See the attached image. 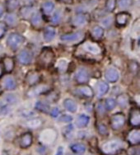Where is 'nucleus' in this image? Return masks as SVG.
<instances>
[{
    "mask_svg": "<svg viewBox=\"0 0 140 155\" xmlns=\"http://www.w3.org/2000/svg\"><path fill=\"white\" fill-rule=\"evenodd\" d=\"M124 142L118 139H112L101 144V151L106 155H115L123 149Z\"/></svg>",
    "mask_w": 140,
    "mask_h": 155,
    "instance_id": "nucleus-1",
    "label": "nucleus"
},
{
    "mask_svg": "<svg viewBox=\"0 0 140 155\" xmlns=\"http://www.w3.org/2000/svg\"><path fill=\"white\" fill-rule=\"evenodd\" d=\"M54 60V53L50 48H44L38 58V63L43 67L51 65Z\"/></svg>",
    "mask_w": 140,
    "mask_h": 155,
    "instance_id": "nucleus-2",
    "label": "nucleus"
},
{
    "mask_svg": "<svg viewBox=\"0 0 140 155\" xmlns=\"http://www.w3.org/2000/svg\"><path fill=\"white\" fill-rule=\"evenodd\" d=\"M25 39L18 33H11L7 39V45L11 50L16 51L23 44Z\"/></svg>",
    "mask_w": 140,
    "mask_h": 155,
    "instance_id": "nucleus-3",
    "label": "nucleus"
},
{
    "mask_svg": "<svg viewBox=\"0 0 140 155\" xmlns=\"http://www.w3.org/2000/svg\"><path fill=\"white\" fill-rule=\"evenodd\" d=\"M125 124V115L122 113H116L112 116L110 119V125L114 130H119Z\"/></svg>",
    "mask_w": 140,
    "mask_h": 155,
    "instance_id": "nucleus-4",
    "label": "nucleus"
},
{
    "mask_svg": "<svg viewBox=\"0 0 140 155\" xmlns=\"http://www.w3.org/2000/svg\"><path fill=\"white\" fill-rule=\"evenodd\" d=\"M74 78L76 82L79 84H86L90 78L89 72L86 69L81 67L77 70V72L75 73Z\"/></svg>",
    "mask_w": 140,
    "mask_h": 155,
    "instance_id": "nucleus-5",
    "label": "nucleus"
},
{
    "mask_svg": "<svg viewBox=\"0 0 140 155\" xmlns=\"http://www.w3.org/2000/svg\"><path fill=\"white\" fill-rule=\"evenodd\" d=\"M83 50L87 53L91 54H94V55H98L101 53V48L100 45L93 41H86L83 45Z\"/></svg>",
    "mask_w": 140,
    "mask_h": 155,
    "instance_id": "nucleus-6",
    "label": "nucleus"
},
{
    "mask_svg": "<svg viewBox=\"0 0 140 155\" xmlns=\"http://www.w3.org/2000/svg\"><path fill=\"white\" fill-rule=\"evenodd\" d=\"M33 54L28 50H22L18 54V60L23 65H28L32 62Z\"/></svg>",
    "mask_w": 140,
    "mask_h": 155,
    "instance_id": "nucleus-7",
    "label": "nucleus"
},
{
    "mask_svg": "<svg viewBox=\"0 0 140 155\" xmlns=\"http://www.w3.org/2000/svg\"><path fill=\"white\" fill-rule=\"evenodd\" d=\"M84 38V33L83 31H77L72 34H64L61 36L60 39L63 42H76L79 41Z\"/></svg>",
    "mask_w": 140,
    "mask_h": 155,
    "instance_id": "nucleus-8",
    "label": "nucleus"
},
{
    "mask_svg": "<svg viewBox=\"0 0 140 155\" xmlns=\"http://www.w3.org/2000/svg\"><path fill=\"white\" fill-rule=\"evenodd\" d=\"M105 78L110 83H116L119 78V72L113 67H110L105 72Z\"/></svg>",
    "mask_w": 140,
    "mask_h": 155,
    "instance_id": "nucleus-9",
    "label": "nucleus"
},
{
    "mask_svg": "<svg viewBox=\"0 0 140 155\" xmlns=\"http://www.w3.org/2000/svg\"><path fill=\"white\" fill-rule=\"evenodd\" d=\"M129 124L134 127H138L140 125V111L138 108H132L129 113Z\"/></svg>",
    "mask_w": 140,
    "mask_h": 155,
    "instance_id": "nucleus-10",
    "label": "nucleus"
},
{
    "mask_svg": "<svg viewBox=\"0 0 140 155\" xmlns=\"http://www.w3.org/2000/svg\"><path fill=\"white\" fill-rule=\"evenodd\" d=\"M33 141L32 134L30 132H27L21 135L19 140V145L22 149H27L31 145Z\"/></svg>",
    "mask_w": 140,
    "mask_h": 155,
    "instance_id": "nucleus-11",
    "label": "nucleus"
},
{
    "mask_svg": "<svg viewBox=\"0 0 140 155\" xmlns=\"http://www.w3.org/2000/svg\"><path fill=\"white\" fill-rule=\"evenodd\" d=\"M130 14L126 12H121L116 16V22L119 27H125L130 19Z\"/></svg>",
    "mask_w": 140,
    "mask_h": 155,
    "instance_id": "nucleus-12",
    "label": "nucleus"
},
{
    "mask_svg": "<svg viewBox=\"0 0 140 155\" xmlns=\"http://www.w3.org/2000/svg\"><path fill=\"white\" fill-rule=\"evenodd\" d=\"M127 140L131 145H136L138 144L140 142V131L139 130L134 129L132 130L127 135Z\"/></svg>",
    "mask_w": 140,
    "mask_h": 155,
    "instance_id": "nucleus-13",
    "label": "nucleus"
},
{
    "mask_svg": "<svg viewBox=\"0 0 140 155\" xmlns=\"http://www.w3.org/2000/svg\"><path fill=\"white\" fill-rule=\"evenodd\" d=\"M98 1L97 0H91L86 2V3L82 4L81 6L77 7L76 8V11L77 12H88L90 10H93V8H95L96 6L97 5Z\"/></svg>",
    "mask_w": 140,
    "mask_h": 155,
    "instance_id": "nucleus-14",
    "label": "nucleus"
},
{
    "mask_svg": "<svg viewBox=\"0 0 140 155\" xmlns=\"http://www.w3.org/2000/svg\"><path fill=\"white\" fill-rule=\"evenodd\" d=\"M78 93L80 94L81 96H83V97L86 98H91L93 97V89L87 85H83V86L78 87Z\"/></svg>",
    "mask_w": 140,
    "mask_h": 155,
    "instance_id": "nucleus-15",
    "label": "nucleus"
},
{
    "mask_svg": "<svg viewBox=\"0 0 140 155\" xmlns=\"http://www.w3.org/2000/svg\"><path fill=\"white\" fill-rule=\"evenodd\" d=\"M87 22V18L86 16L83 14V13H79L78 15L74 16L73 19H72V24L74 27H80V26H83Z\"/></svg>",
    "mask_w": 140,
    "mask_h": 155,
    "instance_id": "nucleus-16",
    "label": "nucleus"
},
{
    "mask_svg": "<svg viewBox=\"0 0 140 155\" xmlns=\"http://www.w3.org/2000/svg\"><path fill=\"white\" fill-rule=\"evenodd\" d=\"M63 107L66 110L72 113H75L78 110V105L76 101L71 98H67L63 101Z\"/></svg>",
    "mask_w": 140,
    "mask_h": 155,
    "instance_id": "nucleus-17",
    "label": "nucleus"
},
{
    "mask_svg": "<svg viewBox=\"0 0 140 155\" xmlns=\"http://www.w3.org/2000/svg\"><path fill=\"white\" fill-rule=\"evenodd\" d=\"M40 80V74L37 72L30 71L27 74V77H26V81L27 83L31 86L36 84Z\"/></svg>",
    "mask_w": 140,
    "mask_h": 155,
    "instance_id": "nucleus-18",
    "label": "nucleus"
},
{
    "mask_svg": "<svg viewBox=\"0 0 140 155\" xmlns=\"http://www.w3.org/2000/svg\"><path fill=\"white\" fill-rule=\"evenodd\" d=\"M55 35H56V31H55V29H54V27H45V31H44L43 37H44L45 41L50 42L54 38Z\"/></svg>",
    "mask_w": 140,
    "mask_h": 155,
    "instance_id": "nucleus-19",
    "label": "nucleus"
},
{
    "mask_svg": "<svg viewBox=\"0 0 140 155\" xmlns=\"http://www.w3.org/2000/svg\"><path fill=\"white\" fill-rule=\"evenodd\" d=\"M90 121V117L87 115H85V114H81L79 115V116L77 119V121H76V125L78 126V128L83 129L85 128L87 126V125L89 124Z\"/></svg>",
    "mask_w": 140,
    "mask_h": 155,
    "instance_id": "nucleus-20",
    "label": "nucleus"
},
{
    "mask_svg": "<svg viewBox=\"0 0 140 155\" xmlns=\"http://www.w3.org/2000/svg\"><path fill=\"white\" fill-rule=\"evenodd\" d=\"M3 86L7 90H14L17 87V83L13 78L8 76L3 80Z\"/></svg>",
    "mask_w": 140,
    "mask_h": 155,
    "instance_id": "nucleus-21",
    "label": "nucleus"
},
{
    "mask_svg": "<svg viewBox=\"0 0 140 155\" xmlns=\"http://www.w3.org/2000/svg\"><path fill=\"white\" fill-rule=\"evenodd\" d=\"M3 68L5 69L7 73H11L14 69V60L11 57H5L3 60Z\"/></svg>",
    "mask_w": 140,
    "mask_h": 155,
    "instance_id": "nucleus-22",
    "label": "nucleus"
},
{
    "mask_svg": "<svg viewBox=\"0 0 140 155\" xmlns=\"http://www.w3.org/2000/svg\"><path fill=\"white\" fill-rule=\"evenodd\" d=\"M34 8L30 6H24L20 9V14L23 19H29L33 15Z\"/></svg>",
    "mask_w": 140,
    "mask_h": 155,
    "instance_id": "nucleus-23",
    "label": "nucleus"
},
{
    "mask_svg": "<svg viewBox=\"0 0 140 155\" xmlns=\"http://www.w3.org/2000/svg\"><path fill=\"white\" fill-rule=\"evenodd\" d=\"M109 88H110V87L107 83H106L104 81H101L97 86V93H98L99 97H103L106 95L108 93Z\"/></svg>",
    "mask_w": 140,
    "mask_h": 155,
    "instance_id": "nucleus-24",
    "label": "nucleus"
},
{
    "mask_svg": "<svg viewBox=\"0 0 140 155\" xmlns=\"http://www.w3.org/2000/svg\"><path fill=\"white\" fill-rule=\"evenodd\" d=\"M31 24L34 27H41L43 23V18H42V15L41 14V12H37L33 13V15L31 16Z\"/></svg>",
    "mask_w": 140,
    "mask_h": 155,
    "instance_id": "nucleus-25",
    "label": "nucleus"
},
{
    "mask_svg": "<svg viewBox=\"0 0 140 155\" xmlns=\"http://www.w3.org/2000/svg\"><path fill=\"white\" fill-rule=\"evenodd\" d=\"M91 35L94 39H101L104 35V30L103 28L100 26H96L91 31Z\"/></svg>",
    "mask_w": 140,
    "mask_h": 155,
    "instance_id": "nucleus-26",
    "label": "nucleus"
},
{
    "mask_svg": "<svg viewBox=\"0 0 140 155\" xmlns=\"http://www.w3.org/2000/svg\"><path fill=\"white\" fill-rule=\"evenodd\" d=\"M54 9V4L50 1H47L42 4V11L45 15H50Z\"/></svg>",
    "mask_w": 140,
    "mask_h": 155,
    "instance_id": "nucleus-27",
    "label": "nucleus"
},
{
    "mask_svg": "<svg viewBox=\"0 0 140 155\" xmlns=\"http://www.w3.org/2000/svg\"><path fill=\"white\" fill-rule=\"evenodd\" d=\"M116 103L119 105L120 107L125 108L129 104V97L125 93H122L118 96Z\"/></svg>",
    "mask_w": 140,
    "mask_h": 155,
    "instance_id": "nucleus-28",
    "label": "nucleus"
},
{
    "mask_svg": "<svg viewBox=\"0 0 140 155\" xmlns=\"http://www.w3.org/2000/svg\"><path fill=\"white\" fill-rule=\"evenodd\" d=\"M71 150L75 153L81 154L86 151V146L83 143H74L71 146Z\"/></svg>",
    "mask_w": 140,
    "mask_h": 155,
    "instance_id": "nucleus-29",
    "label": "nucleus"
},
{
    "mask_svg": "<svg viewBox=\"0 0 140 155\" xmlns=\"http://www.w3.org/2000/svg\"><path fill=\"white\" fill-rule=\"evenodd\" d=\"M6 6L7 10L9 12H13L19 6V1L18 0H8L6 3Z\"/></svg>",
    "mask_w": 140,
    "mask_h": 155,
    "instance_id": "nucleus-30",
    "label": "nucleus"
},
{
    "mask_svg": "<svg viewBox=\"0 0 140 155\" xmlns=\"http://www.w3.org/2000/svg\"><path fill=\"white\" fill-rule=\"evenodd\" d=\"M6 24L9 26H15L18 23V17L15 13H8L5 18Z\"/></svg>",
    "mask_w": 140,
    "mask_h": 155,
    "instance_id": "nucleus-31",
    "label": "nucleus"
},
{
    "mask_svg": "<svg viewBox=\"0 0 140 155\" xmlns=\"http://www.w3.org/2000/svg\"><path fill=\"white\" fill-rule=\"evenodd\" d=\"M36 108L40 111L45 112V113H48L50 110V106L43 101H37L36 104Z\"/></svg>",
    "mask_w": 140,
    "mask_h": 155,
    "instance_id": "nucleus-32",
    "label": "nucleus"
},
{
    "mask_svg": "<svg viewBox=\"0 0 140 155\" xmlns=\"http://www.w3.org/2000/svg\"><path fill=\"white\" fill-rule=\"evenodd\" d=\"M116 101L114 98H107L105 102V107L106 108V110H114L116 107Z\"/></svg>",
    "mask_w": 140,
    "mask_h": 155,
    "instance_id": "nucleus-33",
    "label": "nucleus"
},
{
    "mask_svg": "<svg viewBox=\"0 0 140 155\" xmlns=\"http://www.w3.org/2000/svg\"><path fill=\"white\" fill-rule=\"evenodd\" d=\"M47 86H45V85H40L39 87H36L34 88L33 91H31V95H39V94H41V93H45V91L47 90Z\"/></svg>",
    "mask_w": 140,
    "mask_h": 155,
    "instance_id": "nucleus-34",
    "label": "nucleus"
},
{
    "mask_svg": "<svg viewBox=\"0 0 140 155\" xmlns=\"http://www.w3.org/2000/svg\"><path fill=\"white\" fill-rule=\"evenodd\" d=\"M117 0H107L106 3V8L108 12H113L116 6Z\"/></svg>",
    "mask_w": 140,
    "mask_h": 155,
    "instance_id": "nucleus-35",
    "label": "nucleus"
},
{
    "mask_svg": "<svg viewBox=\"0 0 140 155\" xmlns=\"http://www.w3.org/2000/svg\"><path fill=\"white\" fill-rule=\"evenodd\" d=\"M133 0H119V8L121 9H127L131 6Z\"/></svg>",
    "mask_w": 140,
    "mask_h": 155,
    "instance_id": "nucleus-36",
    "label": "nucleus"
},
{
    "mask_svg": "<svg viewBox=\"0 0 140 155\" xmlns=\"http://www.w3.org/2000/svg\"><path fill=\"white\" fill-rule=\"evenodd\" d=\"M4 100L6 101L7 103L8 104H13V103H16L17 101H18V98L14 94H12V93H8L4 97Z\"/></svg>",
    "mask_w": 140,
    "mask_h": 155,
    "instance_id": "nucleus-37",
    "label": "nucleus"
},
{
    "mask_svg": "<svg viewBox=\"0 0 140 155\" xmlns=\"http://www.w3.org/2000/svg\"><path fill=\"white\" fill-rule=\"evenodd\" d=\"M61 20V13H60V11H57L54 13V15L52 16L51 18V22L54 24V25H56Z\"/></svg>",
    "mask_w": 140,
    "mask_h": 155,
    "instance_id": "nucleus-38",
    "label": "nucleus"
},
{
    "mask_svg": "<svg viewBox=\"0 0 140 155\" xmlns=\"http://www.w3.org/2000/svg\"><path fill=\"white\" fill-rule=\"evenodd\" d=\"M67 66H68V63L66 60H61L59 61V64H58V69H59V71L63 73V72H64L67 69Z\"/></svg>",
    "mask_w": 140,
    "mask_h": 155,
    "instance_id": "nucleus-39",
    "label": "nucleus"
},
{
    "mask_svg": "<svg viewBox=\"0 0 140 155\" xmlns=\"http://www.w3.org/2000/svg\"><path fill=\"white\" fill-rule=\"evenodd\" d=\"M112 22H113V21H112V18L111 17H107V18H104L101 21V25H103L106 28H109L112 25Z\"/></svg>",
    "mask_w": 140,
    "mask_h": 155,
    "instance_id": "nucleus-40",
    "label": "nucleus"
},
{
    "mask_svg": "<svg viewBox=\"0 0 140 155\" xmlns=\"http://www.w3.org/2000/svg\"><path fill=\"white\" fill-rule=\"evenodd\" d=\"M97 129H98L99 133L102 134V135L108 134V129L106 127V125L102 124V123H100L99 125H97Z\"/></svg>",
    "mask_w": 140,
    "mask_h": 155,
    "instance_id": "nucleus-41",
    "label": "nucleus"
},
{
    "mask_svg": "<svg viewBox=\"0 0 140 155\" xmlns=\"http://www.w3.org/2000/svg\"><path fill=\"white\" fill-rule=\"evenodd\" d=\"M7 31V24L3 21H0V39L2 38Z\"/></svg>",
    "mask_w": 140,
    "mask_h": 155,
    "instance_id": "nucleus-42",
    "label": "nucleus"
},
{
    "mask_svg": "<svg viewBox=\"0 0 140 155\" xmlns=\"http://www.w3.org/2000/svg\"><path fill=\"white\" fill-rule=\"evenodd\" d=\"M72 120H73V117L69 115H62L59 118V120L61 122H70Z\"/></svg>",
    "mask_w": 140,
    "mask_h": 155,
    "instance_id": "nucleus-43",
    "label": "nucleus"
},
{
    "mask_svg": "<svg viewBox=\"0 0 140 155\" xmlns=\"http://www.w3.org/2000/svg\"><path fill=\"white\" fill-rule=\"evenodd\" d=\"M60 114V109L58 107H54L51 110V116L53 117H57Z\"/></svg>",
    "mask_w": 140,
    "mask_h": 155,
    "instance_id": "nucleus-44",
    "label": "nucleus"
},
{
    "mask_svg": "<svg viewBox=\"0 0 140 155\" xmlns=\"http://www.w3.org/2000/svg\"><path fill=\"white\" fill-rule=\"evenodd\" d=\"M63 147H59L57 149V152L55 155H63Z\"/></svg>",
    "mask_w": 140,
    "mask_h": 155,
    "instance_id": "nucleus-45",
    "label": "nucleus"
},
{
    "mask_svg": "<svg viewBox=\"0 0 140 155\" xmlns=\"http://www.w3.org/2000/svg\"><path fill=\"white\" fill-rule=\"evenodd\" d=\"M97 111H98L99 113H104L105 112V107H103L102 105H101V103H100V105L98 106V108H97Z\"/></svg>",
    "mask_w": 140,
    "mask_h": 155,
    "instance_id": "nucleus-46",
    "label": "nucleus"
},
{
    "mask_svg": "<svg viewBox=\"0 0 140 155\" xmlns=\"http://www.w3.org/2000/svg\"><path fill=\"white\" fill-rule=\"evenodd\" d=\"M60 2H63V3H73V0H60Z\"/></svg>",
    "mask_w": 140,
    "mask_h": 155,
    "instance_id": "nucleus-47",
    "label": "nucleus"
},
{
    "mask_svg": "<svg viewBox=\"0 0 140 155\" xmlns=\"http://www.w3.org/2000/svg\"><path fill=\"white\" fill-rule=\"evenodd\" d=\"M3 66H2V64H0V78L2 77V75H3Z\"/></svg>",
    "mask_w": 140,
    "mask_h": 155,
    "instance_id": "nucleus-48",
    "label": "nucleus"
},
{
    "mask_svg": "<svg viewBox=\"0 0 140 155\" xmlns=\"http://www.w3.org/2000/svg\"><path fill=\"white\" fill-rule=\"evenodd\" d=\"M3 13V6H2V5L0 4V18L2 17Z\"/></svg>",
    "mask_w": 140,
    "mask_h": 155,
    "instance_id": "nucleus-49",
    "label": "nucleus"
},
{
    "mask_svg": "<svg viewBox=\"0 0 140 155\" xmlns=\"http://www.w3.org/2000/svg\"><path fill=\"white\" fill-rule=\"evenodd\" d=\"M115 155H128L126 153H118V154H115Z\"/></svg>",
    "mask_w": 140,
    "mask_h": 155,
    "instance_id": "nucleus-50",
    "label": "nucleus"
}]
</instances>
